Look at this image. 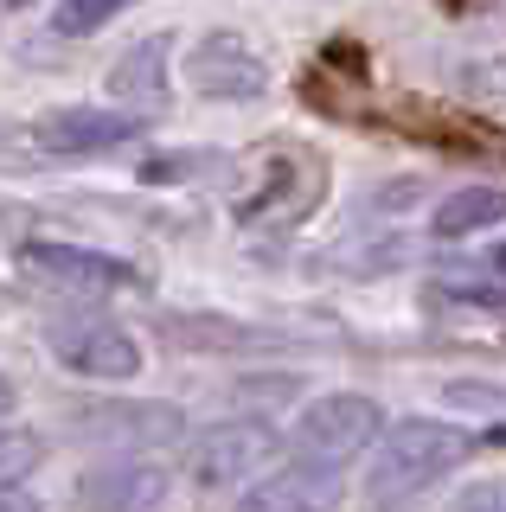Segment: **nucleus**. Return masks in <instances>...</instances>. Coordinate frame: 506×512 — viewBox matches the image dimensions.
<instances>
[{"label":"nucleus","mask_w":506,"mask_h":512,"mask_svg":"<svg viewBox=\"0 0 506 512\" xmlns=\"http://www.w3.org/2000/svg\"><path fill=\"white\" fill-rule=\"evenodd\" d=\"M468 455H474L468 429L436 423V416H404V423L385 429V442H378L372 461H366V500L372 506L417 500L423 487H436L442 474H455Z\"/></svg>","instance_id":"obj_1"},{"label":"nucleus","mask_w":506,"mask_h":512,"mask_svg":"<svg viewBox=\"0 0 506 512\" xmlns=\"http://www.w3.org/2000/svg\"><path fill=\"white\" fill-rule=\"evenodd\" d=\"M385 442V410L359 391H334V397H314L302 410V423L289 429V455L302 468H327V474H346L353 455H372Z\"/></svg>","instance_id":"obj_2"},{"label":"nucleus","mask_w":506,"mask_h":512,"mask_svg":"<svg viewBox=\"0 0 506 512\" xmlns=\"http://www.w3.org/2000/svg\"><path fill=\"white\" fill-rule=\"evenodd\" d=\"M45 346L58 352V365L77 378H135L141 346L129 327H116L109 314H65L45 327Z\"/></svg>","instance_id":"obj_3"},{"label":"nucleus","mask_w":506,"mask_h":512,"mask_svg":"<svg viewBox=\"0 0 506 512\" xmlns=\"http://www.w3.org/2000/svg\"><path fill=\"white\" fill-rule=\"evenodd\" d=\"M282 448V436L263 416H237V423H212V429H199V442H193V480L199 487H231V480H250Z\"/></svg>","instance_id":"obj_4"},{"label":"nucleus","mask_w":506,"mask_h":512,"mask_svg":"<svg viewBox=\"0 0 506 512\" xmlns=\"http://www.w3.org/2000/svg\"><path fill=\"white\" fill-rule=\"evenodd\" d=\"M180 410L173 404H90L71 416V436L97 442V448H116V455H148V448H167L180 442Z\"/></svg>","instance_id":"obj_5"},{"label":"nucleus","mask_w":506,"mask_h":512,"mask_svg":"<svg viewBox=\"0 0 506 512\" xmlns=\"http://www.w3.org/2000/svg\"><path fill=\"white\" fill-rule=\"evenodd\" d=\"M20 263L33 269V276H45L52 288H71V295H116V288H135L141 276L129 263H116L109 250H84V244H26Z\"/></svg>","instance_id":"obj_6"},{"label":"nucleus","mask_w":506,"mask_h":512,"mask_svg":"<svg viewBox=\"0 0 506 512\" xmlns=\"http://www.w3.org/2000/svg\"><path fill=\"white\" fill-rule=\"evenodd\" d=\"M141 135V116L135 109H97V103H71V109H52L39 122V148L45 154H109V148H129Z\"/></svg>","instance_id":"obj_7"},{"label":"nucleus","mask_w":506,"mask_h":512,"mask_svg":"<svg viewBox=\"0 0 506 512\" xmlns=\"http://www.w3.org/2000/svg\"><path fill=\"white\" fill-rule=\"evenodd\" d=\"M186 77H193V90L212 96V103H250V96H263V84H270L263 58L250 52L244 39H231V32L199 39L193 58H186Z\"/></svg>","instance_id":"obj_8"},{"label":"nucleus","mask_w":506,"mask_h":512,"mask_svg":"<svg viewBox=\"0 0 506 512\" xmlns=\"http://www.w3.org/2000/svg\"><path fill=\"white\" fill-rule=\"evenodd\" d=\"M77 500H84V512H154L167 500V468H154L141 455L97 461L77 480Z\"/></svg>","instance_id":"obj_9"},{"label":"nucleus","mask_w":506,"mask_h":512,"mask_svg":"<svg viewBox=\"0 0 506 512\" xmlns=\"http://www.w3.org/2000/svg\"><path fill=\"white\" fill-rule=\"evenodd\" d=\"M346 493V474H327V468H302L289 461L282 474H263L257 487H244L237 512H334Z\"/></svg>","instance_id":"obj_10"},{"label":"nucleus","mask_w":506,"mask_h":512,"mask_svg":"<svg viewBox=\"0 0 506 512\" xmlns=\"http://www.w3.org/2000/svg\"><path fill=\"white\" fill-rule=\"evenodd\" d=\"M167 45L173 39H141L129 45V58L109 71V96H122V103H161L167 96Z\"/></svg>","instance_id":"obj_11"},{"label":"nucleus","mask_w":506,"mask_h":512,"mask_svg":"<svg viewBox=\"0 0 506 512\" xmlns=\"http://www.w3.org/2000/svg\"><path fill=\"white\" fill-rule=\"evenodd\" d=\"M487 224H506V186H462L436 205L430 231L436 237H468V231H487Z\"/></svg>","instance_id":"obj_12"},{"label":"nucleus","mask_w":506,"mask_h":512,"mask_svg":"<svg viewBox=\"0 0 506 512\" xmlns=\"http://www.w3.org/2000/svg\"><path fill=\"white\" fill-rule=\"evenodd\" d=\"M135 0H58L52 7V32L58 39H90V32H103L116 13H129Z\"/></svg>","instance_id":"obj_13"},{"label":"nucleus","mask_w":506,"mask_h":512,"mask_svg":"<svg viewBox=\"0 0 506 512\" xmlns=\"http://www.w3.org/2000/svg\"><path fill=\"white\" fill-rule=\"evenodd\" d=\"M33 461H39V442L26 436V429H0V493L20 474H33Z\"/></svg>","instance_id":"obj_14"},{"label":"nucleus","mask_w":506,"mask_h":512,"mask_svg":"<svg viewBox=\"0 0 506 512\" xmlns=\"http://www.w3.org/2000/svg\"><path fill=\"white\" fill-rule=\"evenodd\" d=\"M436 301H455V308H506V288H481V282H455V288H436Z\"/></svg>","instance_id":"obj_15"},{"label":"nucleus","mask_w":506,"mask_h":512,"mask_svg":"<svg viewBox=\"0 0 506 512\" xmlns=\"http://www.w3.org/2000/svg\"><path fill=\"white\" fill-rule=\"evenodd\" d=\"M455 512H506V474H500V480H481V487H468L462 500H455Z\"/></svg>","instance_id":"obj_16"},{"label":"nucleus","mask_w":506,"mask_h":512,"mask_svg":"<svg viewBox=\"0 0 506 512\" xmlns=\"http://www.w3.org/2000/svg\"><path fill=\"white\" fill-rule=\"evenodd\" d=\"M449 397H487V410H506V391H487V384H455Z\"/></svg>","instance_id":"obj_17"},{"label":"nucleus","mask_w":506,"mask_h":512,"mask_svg":"<svg viewBox=\"0 0 506 512\" xmlns=\"http://www.w3.org/2000/svg\"><path fill=\"white\" fill-rule=\"evenodd\" d=\"M0 512H39V500H26V493L7 487V493H0Z\"/></svg>","instance_id":"obj_18"},{"label":"nucleus","mask_w":506,"mask_h":512,"mask_svg":"<svg viewBox=\"0 0 506 512\" xmlns=\"http://www.w3.org/2000/svg\"><path fill=\"white\" fill-rule=\"evenodd\" d=\"M7 410H13V378L0 372V416H7Z\"/></svg>","instance_id":"obj_19"},{"label":"nucleus","mask_w":506,"mask_h":512,"mask_svg":"<svg viewBox=\"0 0 506 512\" xmlns=\"http://www.w3.org/2000/svg\"><path fill=\"white\" fill-rule=\"evenodd\" d=\"M494 269H500V276H506V244H494Z\"/></svg>","instance_id":"obj_20"},{"label":"nucleus","mask_w":506,"mask_h":512,"mask_svg":"<svg viewBox=\"0 0 506 512\" xmlns=\"http://www.w3.org/2000/svg\"><path fill=\"white\" fill-rule=\"evenodd\" d=\"M13 7H33V0H13Z\"/></svg>","instance_id":"obj_21"}]
</instances>
